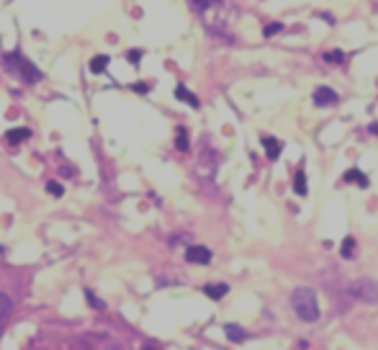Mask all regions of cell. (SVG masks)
<instances>
[{"mask_svg": "<svg viewBox=\"0 0 378 350\" xmlns=\"http://www.w3.org/2000/svg\"><path fill=\"white\" fill-rule=\"evenodd\" d=\"M291 304H293V312L299 314L304 322H316L319 319V304H316V293L312 288H296L293 296H291Z\"/></svg>", "mask_w": 378, "mask_h": 350, "instance_id": "6da1fadb", "label": "cell"}, {"mask_svg": "<svg viewBox=\"0 0 378 350\" xmlns=\"http://www.w3.org/2000/svg\"><path fill=\"white\" fill-rule=\"evenodd\" d=\"M3 62H5V67H8V72H16V75H21L26 83H39L41 80V72L33 67L29 60H24L21 54H5L3 57Z\"/></svg>", "mask_w": 378, "mask_h": 350, "instance_id": "7a4b0ae2", "label": "cell"}, {"mask_svg": "<svg viewBox=\"0 0 378 350\" xmlns=\"http://www.w3.org/2000/svg\"><path fill=\"white\" fill-rule=\"evenodd\" d=\"M350 293L360 301H368V304H378V281L373 278H358L350 284Z\"/></svg>", "mask_w": 378, "mask_h": 350, "instance_id": "3957f363", "label": "cell"}, {"mask_svg": "<svg viewBox=\"0 0 378 350\" xmlns=\"http://www.w3.org/2000/svg\"><path fill=\"white\" fill-rule=\"evenodd\" d=\"M186 260L188 263H198V265H209L211 263V250L201 245H190L186 250Z\"/></svg>", "mask_w": 378, "mask_h": 350, "instance_id": "277c9868", "label": "cell"}, {"mask_svg": "<svg viewBox=\"0 0 378 350\" xmlns=\"http://www.w3.org/2000/svg\"><path fill=\"white\" fill-rule=\"evenodd\" d=\"M337 100L340 98H337V93L332 88H316L314 90V103L316 106H335Z\"/></svg>", "mask_w": 378, "mask_h": 350, "instance_id": "5b68a950", "label": "cell"}, {"mask_svg": "<svg viewBox=\"0 0 378 350\" xmlns=\"http://www.w3.org/2000/svg\"><path fill=\"white\" fill-rule=\"evenodd\" d=\"M260 142H262V147H265V152H268L270 160H278V155H281V142H278L276 137H268V134H265V137H262Z\"/></svg>", "mask_w": 378, "mask_h": 350, "instance_id": "8992f818", "label": "cell"}, {"mask_svg": "<svg viewBox=\"0 0 378 350\" xmlns=\"http://www.w3.org/2000/svg\"><path fill=\"white\" fill-rule=\"evenodd\" d=\"M175 98H178V100H183V103H190L193 108H198V106H201V103H198V98L193 95L186 85H178V88H175Z\"/></svg>", "mask_w": 378, "mask_h": 350, "instance_id": "52a82bcc", "label": "cell"}, {"mask_svg": "<svg viewBox=\"0 0 378 350\" xmlns=\"http://www.w3.org/2000/svg\"><path fill=\"white\" fill-rule=\"evenodd\" d=\"M226 291H229V286H226V284H209V286L203 288V293H206L209 299H214V301H219Z\"/></svg>", "mask_w": 378, "mask_h": 350, "instance_id": "ba28073f", "label": "cell"}, {"mask_svg": "<svg viewBox=\"0 0 378 350\" xmlns=\"http://www.w3.org/2000/svg\"><path fill=\"white\" fill-rule=\"evenodd\" d=\"M29 137H31L29 129H10V131L5 134V142H8V144H21V142H26Z\"/></svg>", "mask_w": 378, "mask_h": 350, "instance_id": "9c48e42d", "label": "cell"}, {"mask_svg": "<svg viewBox=\"0 0 378 350\" xmlns=\"http://www.w3.org/2000/svg\"><path fill=\"white\" fill-rule=\"evenodd\" d=\"M224 332H226V337L232 343H242V340H247V332L242 330V327H237V324H226L224 327Z\"/></svg>", "mask_w": 378, "mask_h": 350, "instance_id": "30bf717a", "label": "cell"}, {"mask_svg": "<svg viewBox=\"0 0 378 350\" xmlns=\"http://www.w3.org/2000/svg\"><path fill=\"white\" fill-rule=\"evenodd\" d=\"M106 67H108V57H106V54H98V57L90 60V72H93V75L106 72Z\"/></svg>", "mask_w": 378, "mask_h": 350, "instance_id": "8fae6325", "label": "cell"}, {"mask_svg": "<svg viewBox=\"0 0 378 350\" xmlns=\"http://www.w3.org/2000/svg\"><path fill=\"white\" fill-rule=\"evenodd\" d=\"M13 312V301H10L8 293H0V324L5 322V317Z\"/></svg>", "mask_w": 378, "mask_h": 350, "instance_id": "7c38bea8", "label": "cell"}, {"mask_svg": "<svg viewBox=\"0 0 378 350\" xmlns=\"http://www.w3.org/2000/svg\"><path fill=\"white\" fill-rule=\"evenodd\" d=\"M345 180H347V183H358V186H363V188L368 186V178H365L360 170H347V173H345Z\"/></svg>", "mask_w": 378, "mask_h": 350, "instance_id": "4fadbf2b", "label": "cell"}, {"mask_svg": "<svg viewBox=\"0 0 378 350\" xmlns=\"http://www.w3.org/2000/svg\"><path fill=\"white\" fill-rule=\"evenodd\" d=\"M293 188H296V193H299V196H306V175L301 170L296 173V178H293Z\"/></svg>", "mask_w": 378, "mask_h": 350, "instance_id": "5bb4252c", "label": "cell"}, {"mask_svg": "<svg viewBox=\"0 0 378 350\" xmlns=\"http://www.w3.org/2000/svg\"><path fill=\"white\" fill-rule=\"evenodd\" d=\"M175 144H178V150H180V152H188V134H186V129H178Z\"/></svg>", "mask_w": 378, "mask_h": 350, "instance_id": "9a60e30c", "label": "cell"}, {"mask_svg": "<svg viewBox=\"0 0 378 350\" xmlns=\"http://www.w3.org/2000/svg\"><path fill=\"white\" fill-rule=\"evenodd\" d=\"M193 5H196V10H206V8H211L216 3H221V0H190Z\"/></svg>", "mask_w": 378, "mask_h": 350, "instance_id": "2e32d148", "label": "cell"}, {"mask_svg": "<svg viewBox=\"0 0 378 350\" xmlns=\"http://www.w3.org/2000/svg\"><path fill=\"white\" fill-rule=\"evenodd\" d=\"M352 250H355V240H352V237H347L345 245H342V257H352Z\"/></svg>", "mask_w": 378, "mask_h": 350, "instance_id": "e0dca14e", "label": "cell"}, {"mask_svg": "<svg viewBox=\"0 0 378 350\" xmlns=\"http://www.w3.org/2000/svg\"><path fill=\"white\" fill-rule=\"evenodd\" d=\"M85 296H88V301H90V307H95V309H106V304H103L100 299H95V293H93V291H85Z\"/></svg>", "mask_w": 378, "mask_h": 350, "instance_id": "ac0fdd59", "label": "cell"}, {"mask_svg": "<svg viewBox=\"0 0 378 350\" xmlns=\"http://www.w3.org/2000/svg\"><path fill=\"white\" fill-rule=\"evenodd\" d=\"M324 60L327 62H345V54H342V52H327Z\"/></svg>", "mask_w": 378, "mask_h": 350, "instance_id": "d6986e66", "label": "cell"}, {"mask_svg": "<svg viewBox=\"0 0 378 350\" xmlns=\"http://www.w3.org/2000/svg\"><path fill=\"white\" fill-rule=\"evenodd\" d=\"M47 191H49L52 196H62V193H64L62 186H60V183H54V180H49V183H47Z\"/></svg>", "mask_w": 378, "mask_h": 350, "instance_id": "ffe728a7", "label": "cell"}, {"mask_svg": "<svg viewBox=\"0 0 378 350\" xmlns=\"http://www.w3.org/2000/svg\"><path fill=\"white\" fill-rule=\"evenodd\" d=\"M281 29H283V26H281V24H270V26H268V29H265V36H273V33H278V31H281Z\"/></svg>", "mask_w": 378, "mask_h": 350, "instance_id": "44dd1931", "label": "cell"}, {"mask_svg": "<svg viewBox=\"0 0 378 350\" xmlns=\"http://www.w3.org/2000/svg\"><path fill=\"white\" fill-rule=\"evenodd\" d=\"M134 90H136V93H150V85H147V83H136Z\"/></svg>", "mask_w": 378, "mask_h": 350, "instance_id": "7402d4cb", "label": "cell"}, {"mask_svg": "<svg viewBox=\"0 0 378 350\" xmlns=\"http://www.w3.org/2000/svg\"><path fill=\"white\" fill-rule=\"evenodd\" d=\"M139 57H142V52H139V49L129 52V62H134V64H136V62H139Z\"/></svg>", "mask_w": 378, "mask_h": 350, "instance_id": "603a6c76", "label": "cell"}, {"mask_svg": "<svg viewBox=\"0 0 378 350\" xmlns=\"http://www.w3.org/2000/svg\"><path fill=\"white\" fill-rule=\"evenodd\" d=\"M371 131H373L376 137H378V124H371Z\"/></svg>", "mask_w": 378, "mask_h": 350, "instance_id": "cb8c5ba5", "label": "cell"}]
</instances>
